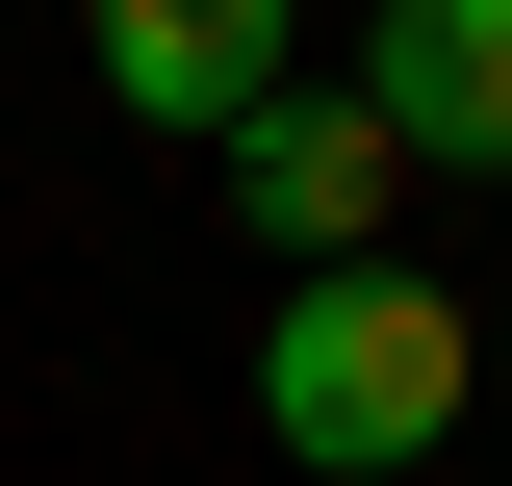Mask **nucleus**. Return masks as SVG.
I'll return each instance as SVG.
<instances>
[{
	"mask_svg": "<svg viewBox=\"0 0 512 486\" xmlns=\"http://www.w3.org/2000/svg\"><path fill=\"white\" fill-rule=\"evenodd\" d=\"M461 410H487V333H461V282H410V256H333V282L256 307V435H282L308 486L436 461Z\"/></svg>",
	"mask_w": 512,
	"mask_h": 486,
	"instance_id": "f257e3e1",
	"label": "nucleus"
},
{
	"mask_svg": "<svg viewBox=\"0 0 512 486\" xmlns=\"http://www.w3.org/2000/svg\"><path fill=\"white\" fill-rule=\"evenodd\" d=\"M205 180H231V231L282 256V282H333V256H384L410 154H384V103H359V77H282V103H256L231 154H205Z\"/></svg>",
	"mask_w": 512,
	"mask_h": 486,
	"instance_id": "f03ea898",
	"label": "nucleus"
},
{
	"mask_svg": "<svg viewBox=\"0 0 512 486\" xmlns=\"http://www.w3.org/2000/svg\"><path fill=\"white\" fill-rule=\"evenodd\" d=\"M282 52H308V0H77V77L128 128H180V154H231L282 103Z\"/></svg>",
	"mask_w": 512,
	"mask_h": 486,
	"instance_id": "7ed1b4c3",
	"label": "nucleus"
},
{
	"mask_svg": "<svg viewBox=\"0 0 512 486\" xmlns=\"http://www.w3.org/2000/svg\"><path fill=\"white\" fill-rule=\"evenodd\" d=\"M359 103L410 180H512V0H384L359 26Z\"/></svg>",
	"mask_w": 512,
	"mask_h": 486,
	"instance_id": "20e7f679",
	"label": "nucleus"
}]
</instances>
